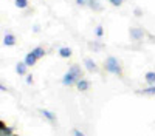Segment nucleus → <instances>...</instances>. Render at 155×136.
<instances>
[{
	"label": "nucleus",
	"instance_id": "4",
	"mask_svg": "<svg viewBox=\"0 0 155 136\" xmlns=\"http://www.w3.org/2000/svg\"><path fill=\"white\" fill-rule=\"evenodd\" d=\"M3 45L5 46H14L16 45V36L11 33H6L3 37Z\"/></svg>",
	"mask_w": 155,
	"mask_h": 136
},
{
	"label": "nucleus",
	"instance_id": "19",
	"mask_svg": "<svg viewBox=\"0 0 155 136\" xmlns=\"http://www.w3.org/2000/svg\"><path fill=\"white\" fill-rule=\"evenodd\" d=\"M110 3H112L113 6L118 8V6H121V5H123V0H110Z\"/></svg>",
	"mask_w": 155,
	"mask_h": 136
},
{
	"label": "nucleus",
	"instance_id": "14",
	"mask_svg": "<svg viewBox=\"0 0 155 136\" xmlns=\"http://www.w3.org/2000/svg\"><path fill=\"white\" fill-rule=\"evenodd\" d=\"M146 82L149 85H155V71H147L146 73Z\"/></svg>",
	"mask_w": 155,
	"mask_h": 136
},
{
	"label": "nucleus",
	"instance_id": "3",
	"mask_svg": "<svg viewBox=\"0 0 155 136\" xmlns=\"http://www.w3.org/2000/svg\"><path fill=\"white\" fill-rule=\"evenodd\" d=\"M129 33H130L132 39L137 40V42L141 40V39L144 37V33H143V30H141V28H130V31H129Z\"/></svg>",
	"mask_w": 155,
	"mask_h": 136
},
{
	"label": "nucleus",
	"instance_id": "7",
	"mask_svg": "<svg viewBox=\"0 0 155 136\" xmlns=\"http://www.w3.org/2000/svg\"><path fill=\"white\" fill-rule=\"evenodd\" d=\"M59 56H61L62 59H68V57L71 56V49H70L68 46H61V48H59Z\"/></svg>",
	"mask_w": 155,
	"mask_h": 136
},
{
	"label": "nucleus",
	"instance_id": "2",
	"mask_svg": "<svg viewBox=\"0 0 155 136\" xmlns=\"http://www.w3.org/2000/svg\"><path fill=\"white\" fill-rule=\"evenodd\" d=\"M76 82H78V79H76V76L71 73V71H68V73H65L64 74V77H62V84L64 85H76Z\"/></svg>",
	"mask_w": 155,
	"mask_h": 136
},
{
	"label": "nucleus",
	"instance_id": "11",
	"mask_svg": "<svg viewBox=\"0 0 155 136\" xmlns=\"http://www.w3.org/2000/svg\"><path fill=\"white\" fill-rule=\"evenodd\" d=\"M0 128H2V131H0L2 136H11L12 133H14V130H12L11 127H5V122L0 124Z\"/></svg>",
	"mask_w": 155,
	"mask_h": 136
},
{
	"label": "nucleus",
	"instance_id": "6",
	"mask_svg": "<svg viewBox=\"0 0 155 136\" xmlns=\"http://www.w3.org/2000/svg\"><path fill=\"white\" fill-rule=\"evenodd\" d=\"M36 60H37V56H36L33 51H30L27 56H25V59H23V62H25L28 67H33V65L36 64Z\"/></svg>",
	"mask_w": 155,
	"mask_h": 136
},
{
	"label": "nucleus",
	"instance_id": "5",
	"mask_svg": "<svg viewBox=\"0 0 155 136\" xmlns=\"http://www.w3.org/2000/svg\"><path fill=\"white\" fill-rule=\"evenodd\" d=\"M76 88L79 90V91H87L88 88H90V82L87 81V79H84V77H81L79 81L76 82Z\"/></svg>",
	"mask_w": 155,
	"mask_h": 136
},
{
	"label": "nucleus",
	"instance_id": "13",
	"mask_svg": "<svg viewBox=\"0 0 155 136\" xmlns=\"http://www.w3.org/2000/svg\"><path fill=\"white\" fill-rule=\"evenodd\" d=\"M41 113H42L44 118H47L50 122H54V121H56V115L51 113V111H48V110H41Z\"/></svg>",
	"mask_w": 155,
	"mask_h": 136
},
{
	"label": "nucleus",
	"instance_id": "18",
	"mask_svg": "<svg viewBox=\"0 0 155 136\" xmlns=\"http://www.w3.org/2000/svg\"><path fill=\"white\" fill-rule=\"evenodd\" d=\"M95 34H96V37H102L104 36V28H102L101 25H98V27L95 28Z\"/></svg>",
	"mask_w": 155,
	"mask_h": 136
},
{
	"label": "nucleus",
	"instance_id": "21",
	"mask_svg": "<svg viewBox=\"0 0 155 136\" xmlns=\"http://www.w3.org/2000/svg\"><path fill=\"white\" fill-rule=\"evenodd\" d=\"M73 134H74V136H84V133H82V131H79V130H76V128L73 130Z\"/></svg>",
	"mask_w": 155,
	"mask_h": 136
},
{
	"label": "nucleus",
	"instance_id": "23",
	"mask_svg": "<svg viewBox=\"0 0 155 136\" xmlns=\"http://www.w3.org/2000/svg\"><path fill=\"white\" fill-rule=\"evenodd\" d=\"M33 30H34V33H39V30H41V28H39V25H34Z\"/></svg>",
	"mask_w": 155,
	"mask_h": 136
},
{
	"label": "nucleus",
	"instance_id": "9",
	"mask_svg": "<svg viewBox=\"0 0 155 136\" xmlns=\"http://www.w3.org/2000/svg\"><path fill=\"white\" fill-rule=\"evenodd\" d=\"M27 68H28V65L25 64V62H19L17 67H16V71H17L19 76H23V74H27Z\"/></svg>",
	"mask_w": 155,
	"mask_h": 136
},
{
	"label": "nucleus",
	"instance_id": "8",
	"mask_svg": "<svg viewBox=\"0 0 155 136\" xmlns=\"http://www.w3.org/2000/svg\"><path fill=\"white\" fill-rule=\"evenodd\" d=\"M68 71H71V73L74 74L78 81H79V79L82 77V70H81V67H79V65H71Z\"/></svg>",
	"mask_w": 155,
	"mask_h": 136
},
{
	"label": "nucleus",
	"instance_id": "17",
	"mask_svg": "<svg viewBox=\"0 0 155 136\" xmlns=\"http://www.w3.org/2000/svg\"><path fill=\"white\" fill-rule=\"evenodd\" d=\"M143 94H155V85H150L147 87V88H144L143 91H141Z\"/></svg>",
	"mask_w": 155,
	"mask_h": 136
},
{
	"label": "nucleus",
	"instance_id": "12",
	"mask_svg": "<svg viewBox=\"0 0 155 136\" xmlns=\"http://www.w3.org/2000/svg\"><path fill=\"white\" fill-rule=\"evenodd\" d=\"M87 6H90L95 11H101L102 9V6H101V3L98 2V0H87Z\"/></svg>",
	"mask_w": 155,
	"mask_h": 136
},
{
	"label": "nucleus",
	"instance_id": "22",
	"mask_svg": "<svg viewBox=\"0 0 155 136\" xmlns=\"http://www.w3.org/2000/svg\"><path fill=\"white\" fill-rule=\"evenodd\" d=\"M31 82H33V76H31V74H27V84L30 85Z\"/></svg>",
	"mask_w": 155,
	"mask_h": 136
},
{
	"label": "nucleus",
	"instance_id": "15",
	"mask_svg": "<svg viewBox=\"0 0 155 136\" xmlns=\"http://www.w3.org/2000/svg\"><path fill=\"white\" fill-rule=\"evenodd\" d=\"M33 53L37 56V59H41V57H44V56H45V49H44L42 46H36V48L33 49Z\"/></svg>",
	"mask_w": 155,
	"mask_h": 136
},
{
	"label": "nucleus",
	"instance_id": "16",
	"mask_svg": "<svg viewBox=\"0 0 155 136\" xmlns=\"http://www.w3.org/2000/svg\"><path fill=\"white\" fill-rule=\"evenodd\" d=\"M14 3H16V6H17V8L25 9V8L28 6V0H14Z\"/></svg>",
	"mask_w": 155,
	"mask_h": 136
},
{
	"label": "nucleus",
	"instance_id": "20",
	"mask_svg": "<svg viewBox=\"0 0 155 136\" xmlns=\"http://www.w3.org/2000/svg\"><path fill=\"white\" fill-rule=\"evenodd\" d=\"M76 3L81 5V6H85L87 5V0H76Z\"/></svg>",
	"mask_w": 155,
	"mask_h": 136
},
{
	"label": "nucleus",
	"instance_id": "24",
	"mask_svg": "<svg viewBox=\"0 0 155 136\" xmlns=\"http://www.w3.org/2000/svg\"><path fill=\"white\" fill-rule=\"evenodd\" d=\"M135 16H141V11L140 9H135Z\"/></svg>",
	"mask_w": 155,
	"mask_h": 136
},
{
	"label": "nucleus",
	"instance_id": "1",
	"mask_svg": "<svg viewBox=\"0 0 155 136\" xmlns=\"http://www.w3.org/2000/svg\"><path fill=\"white\" fill-rule=\"evenodd\" d=\"M104 68H106L109 73H112V74H118V76H121V74H123V70H121V65H120L118 59L113 57V56L107 57L106 64H104Z\"/></svg>",
	"mask_w": 155,
	"mask_h": 136
},
{
	"label": "nucleus",
	"instance_id": "10",
	"mask_svg": "<svg viewBox=\"0 0 155 136\" xmlns=\"http://www.w3.org/2000/svg\"><path fill=\"white\" fill-rule=\"evenodd\" d=\"M84 65H85V68H87L88 71H96V70H98V65L95 64L92 59H85V60H84Z\"/></svg>",
	"mask_w": 155,
	"mask_h": 136
}]
</instances>
